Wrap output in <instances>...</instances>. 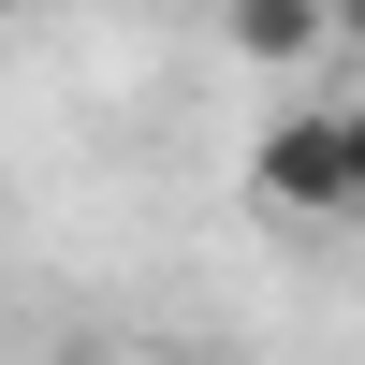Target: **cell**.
I'll return each mask as SVG.
<instances>
[{"label": "cell", "instance_id": "6da1fadb", "mask_svg": "<svg viewBox=\"0 0 365 365\" xmlns=\"http://www.w3.org/2000/svg\"><path fill=\"white\" fill-rule=\"evenodd\" d=\"M249 205L263 220H351V103H292L249 146Z\"/></svg>", "mask_w": 365, "mask_h": 365}, {"label": "cell", "instance_id": "7a4b0ae2", "mask_svg": "<svg viewBox=\"0 0 365 365\" xmlns=\"http://www.w3.org/2000/svg\"><path fill=\"white\" fill-rule=\"evenodd\" d=\"M234 58H263V73H292L307 44H336V0H220Z\"/></svg>", "mask_w": 365, "mask_h": 365}, {"label": "cell", "instance_id": "3957f363", "mask_svg": "<svg viewBox=\"0 0 365 365\" xmlns=\"http://www.w3.org/2000/svg\"><path fill=\"white\" fill-rule=\"evenodd\" d=\"M351 220H365V103H351Z\"/></svg>", "mask_w": 365, "mask_h": 365}, {"label": "cell", "instance_id": "277c9868", "mask_svg": "<svg viewBox=\"0 0 365 365\" xmlns=\"http://www.w3.org/2000/svg\"><path fill=\"white\" fill-rule=\"evenodd\" d=\"M336 44H365V0H336Z\"/></svg>", "mask_w": 365, "mask_h": 365}]
</instances>
